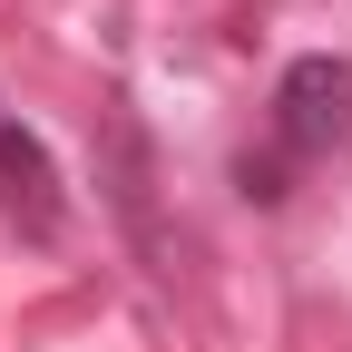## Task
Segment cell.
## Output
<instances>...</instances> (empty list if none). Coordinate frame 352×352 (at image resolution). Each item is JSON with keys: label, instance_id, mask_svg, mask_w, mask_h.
Segmentation results:
<instances>
[{"label": "cell", "instance_id": "1", "mask_svg": "<svg viewBox=\"0 0 352 352\" xmlns=\"http://www.w3.org/2000/svg\"><path fill=\"white\" fill-rule=\"evenodd\" d=\"M274 127H284V147L294 157H323L352 138V59L314 50V59H294L284 88H274Z\"/></svg>", "mask_w": 352, "mask_h": 352}, {"label": "cell", "instance_id": "2", "mask_svg": "<svg viewBox=\"0 0 352 352\" xmlns=\"http://www.w3.org/2000/svg\"><path fill=\"white\" fill-rule=\"evenodd\" d=\"M0 206H10V226H30V235H50V226H59V176H50V147H39L20 118H0Z\"/></svg>", "mask_w": 352, "mask_h": 352}]
</instances>
